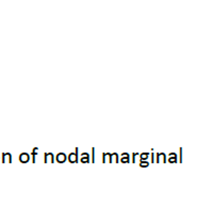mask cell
Listing matches in <instances>:
<instances>
[{
	"mask_svg": "<svg viewBox=\"0 0 197 207\" xmlns=\"http://www.w3.org/2000/svg\"><path fill=\"white\" fill-rule=\"evenodd\" d=\"M56 159H58L59 162H64L65 159H66V157H65L64 154H59L58 157H56Z\"/></svg>",
	"mask_w": 197,
	"mask_h": 207,
	"instance_id": "obj_1",
	"label": "cell"
},
{
	"mask_svg": "<svg viewBox=\"0 0 197 207\" xmlns=\"http://www.w3.org/2000/svg\"><path fill=\"white\" fill-rule=\"evenodd\" d=\"M20 160H21L22 162H27V161L29 160V156L27 155V154H22V155H20Z\"/></svg>",
	"mask_w": 197,
	"mask_h": 207,
	"instance_id": "obj_2",
	"label": "cell"
},
{
	"mask_svg": "<svg viewBox=\"0 0 197 207\" xmlns=\"http://www.w3.org/2000/svg\"><path fill=\"white\" fill-rule=\"evenodd\" d=\"M69 160H71V162H75V161H76V154H71V156H69Z\"/></svg>",
	"mask_w": 197,
	"mask_h": 207,
	"instance_id": "obj_3",
	"label": "cell"
},
{
	"mask_svg": "<svg viewBox=\"0 0 197 207\" xmlns=\"http://www.w3.org/2000/svg\"><path fill=\"white\" fill-rule=\"evenodd\" d=\"M148 165V163H147L146 161H143V162L141 163V165H142V167H145V165Z\"/></svg>",
	"mask_w": 197,
	"mask_h": 207,
	"instance_id": "obj_4",
	"label": "cell"
},
{
	"mask_svg": "<svg viewBox=\"0 0 197 207\" xmlns=\"http://www.w3.org/2000/svg\"><path fill=\"white\" fill-rule=\"evenodd\" d=\"M146 157H147L146 154H144V155H142V158H146Z\"/></svg>",
	"mask_w": 197,
	"mask_h": 207,
	"instance_id": "obj_5",
	"label": "cell"
}]
</instances>
